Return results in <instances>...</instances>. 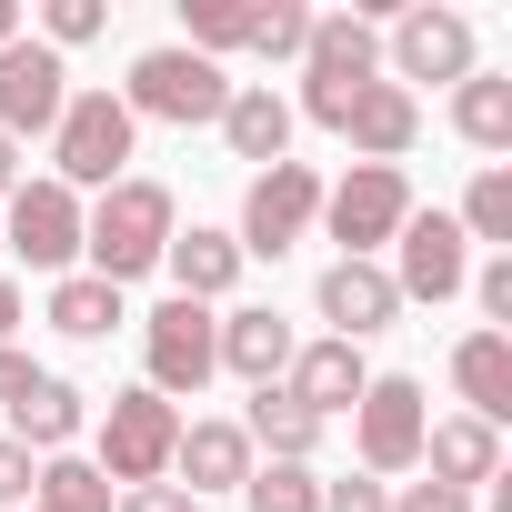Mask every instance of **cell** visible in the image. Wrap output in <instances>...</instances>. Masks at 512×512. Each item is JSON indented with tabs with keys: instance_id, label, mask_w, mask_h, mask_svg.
<instances>
[{
	"instance_id": "cell-40",
	"label": "cell",
	"mask_w": 512,
	"mask_h": 512,
	"mask_svg": "<svg viewBox=\"0 0 512 512\" xmlns=\"http://www.w3.org/2000/svg\"><path fill=\"white\" fill-rule=\"evenodd\" d=\"M11 322H21V282L0 272V342H11Z\"/></svg>"
},
{
	"instance_id": "cell-24",
	"label": "cell",
	"mask_w": 512,
	"mask_h": 512,
	"mask_svg": "<svg viewBox=\"0 0 512 512\" xmlns=\"http://www.w3.org/2000/svg\"><path fill=\"white\" fill-rule=\"evenodd\" d=\"M241 442L272 452V462H312V452H322V422H312L282 382H262V392H251V412H241Z\"/></svg>"
},
{
	"instance_id": "cell-15",
	"label": "cell",
	"mask_w": 512,
	"mask_h": 512,
	"mask_svg": "<svg viewBox=\"0 0 512 512\" xmlns=\"http://www.w3.org/2000/svg\"><path fill=\"white\" fill-rule=\"evenodd\" d=\"M282 392H292L312 422H332V412H352V402L372 392V362H362L352 342H332V332H322V342H292V372H282Z\"/></svg>"
},
{
	"instance_id": "cell-1",
	"label": "cell",
	"mask_w": 512,
	"mask_h": 512,
	"mask_svg": "<svg viewBox=\"0 0 512 512\" xmlns=\"http://www.w3.org/2000/svg\"><path fill=\"white\" fill-rule=\"evenodd\" d=\"M81 251H91V282H141V272H161V251H171V191L161 181H111L91 211H81Z\"/></svg>"
},
{
	"instance_id": "cell-31",
	"label": "cell",
	"mask_w": 512,
	"mask_h": 512,
	"mask_svg": "<svg viewBox=\"0 0 512 512\" xmlns=\"http://www.w3.org/2000/svg\"><path fill=\"white\" fill-rule=\"evenodd\" d=\"M302 41H312V11H302V0H262L241 51H262V61H302Z\"/></svg>"
},
{
	"instance_id": "cell-28",
	"label": "cell",
	"mask_w": 512,
	"mask_h": 512,
	"mask_svg": "<svg viewBox=\"0 0 512 512\" xmlns=\"http://www.w3.org/2000/svg\"><path fill=\"white\" fill-rule=\"evenodd\" d=\"M241 512H322V472L312 462H251Z\"/></svg>"
},
{
	"instance_id": "cell-9",
	"label": "cell",
	"mask_w": 512,
	"mask_h": 512,
	"mask_svg": "<svg viewBox=\"0 0 512 512\" xmlns=\"http://www.w3.org/2000/svg\"><path fill=\"white\" fill-rule=\"evenodd\" d=\"M141 362H151V392L161 402H181V392H201L211 372H221V322L201 312V302H161L151 322H141Z\"/></svg>"
},
{
	"instance_id": "cell-14",
	"label": "cell",
	"mask_w": 512,
	"mask_h": 512,
	"mask_svg": "<svg viewBox=\"0 0 512 512\" xmlns=\"http://www.w3.org/2000/svg\"><path fill=\"white\" fill-rule=\"evenodd\" d=\"M312 302H322L332 342H352V352H362L372 332H392V322H402V292H392V272H382V262H332Z\"/></svg>"
},
{
	"instance_id": "cell-20",
	"label": "cell",
	"mask_w": 512,
	"mask_h": 512,
	"mask_svg": "<svg viewBox=\"0 0 512 512\" xmlns=\"http://www.w3.org/2000/svg\"><path fill=\"white\" fill-rule=\"evenodd\" d=\"M221 372H241L251 392H262V382H282V372H292V322H282L272 302L221 312Z\"/></svg>"
},
{
	"instance_id": "cell-34",
	"label": "cell",
	"mask_w": 512,
	"mask_h": 512,
	"mask_svg": "<svg viewBox=\"0 0 512 512\" xmlns=\"http://www.w3.org/2000/svg\"><path fill=\"white\" fill-rule=\"evenodd\" d=\"M462 292H482V312H492V332H502V322H512V251H492V262H482Z\"/></svg>"
},
{
	"instance_id": "cell-29",
	"label": "cell",
	"mask_w": 512,
	"mask_h": 512,
	"mask_svg": "<svg viewBox=\"0 0 512 512\" xmlns=\"http://www.w3.org/2000/svg\"><path fill=\"white\" fill-rule=\"evenodd\" d=\"M452 221H462V241H502V251H512V171H502V161H482Z\"/></svg>"
},
{
	"instance_id": "cell-17",
	"label": "cell",
	"mask_w": 512,
	"mask_h": 512,
	"mask_svg": "<svg viewBox=\"0 0 512 512\" xmlns=\"http://www.w3.org/2000/svg\"><path fill=\"white\" fill-rule=\"evenodd\" d=\"M221 141H231V161H292V101L272 91V81H231V101H221Z\"/></svg>"
},
{
	"instance_id": "cell-13",
	"label": "cell",
	"mask_w": 512,
	"mask_h": 512,
	"mask_svg": "<svg viewBox=\"0 0 512 512\" xmlns=\"http://www.w3.org/2000/svg\"><path fill=\"white\" fill-rule=\"evenodd\" d=\"M482 61H472V21L462 11H432V0H422V11H402L392 21V81L412 91V81H472Z\"/></svg>"
},
{
	"instance_id": "cell-7",
	"label": "cell",
	"mask_w": 512,
	"mask_h": 512,
	"mask_svg": "<svg viewBox=\"0 0 512 512\" xmlns=\"http://www.w3.org/2000/svg\"><path fill=\"white\" fill-rule=\"evenodd\" d=\"M171 442H181V412L141 382V392H111V412H101V482L111 492H131V482H161L171 472Z\"/></svg>"
},
{
	"instance_id": "cell-27",
	"label": "cell",
	"mask_w": 512,
	"mask_h": 512,
	"mask_svg": "<svg viewBox=\"0 0 512 512\" xmlns=\"http://www.w3.org/2000/svg\"><path fill=\"white\" fill-rule=\"evenodd\" d=\"M31 512H111V482H101L81 452H51L41 482H31Z\"/></svg>"
},
{
	"instance_id": "cell-11",
	"label": "cell",
	"mask_w": 512,
	"mask_h": 512,
	"mask_svg": "<svg viewBox=\"0 0 512 512\" xmlns=\"http://www.w3.org/2000/svg\"><path fill=\"white\" fill-rule=\"evenodd\" d=\"M0 251H21L31 272H71V262H81V191L21 181V191H11V221H0Z\"/></svg>"
},
{
	"instance_id": "cell-16",
	"label": "cell",
	"mask_w": 512,
	"mask_h": 512,
	"mask_svg": "<svg viewBox=\"0 0 512 512\" xmlns=\"http://www.w3.org/2000/svg\"><path fill=\"white\" fill-rule=\"evenodd\" d=\"M171 472H181V492H191V502L241 492V482H251V442H241V422H181Z\"/></svg>"
},
{
	"instance_id": "cell-10",
	"label": "cell",
	"mask_w": 512,
	"mask_h": 512,
	"mask_svg": "<svg viewBox=\"0 0 512 512\" xmlns=\"http://www.w3.org/2000/svg\"><path fill=\"white\" fill-rule=\"evenodd\" d=\"M462 282H472L462 221H452V211H412V221L392 231V292H402V302H452Z\"/></svg>"
},
{
	"instance_id": "cell-39",
	"label": "cell",
	"mask_w": 512,
	"mask_h": 512,
	"mask_svg": "<svg viewBox=\"0 0 512 512\" xmlns=\"http://www.w3.org/2000/svg\"><path fill=\"white\" fill-rule=\"evenodd\" d=\"M21 181H31V171H21V141H0V201H11Z\"/></svg>"
},
{
	"instance_id": "cell-12",
	"label": "cell",
	"mask_w": 512,
	"mask_h": 512,
	"mask_svg": "<svg viewBox=\"0 0 512 512\" xmlns=\"http://www.w3.org/2000/svg\"><path fill=\"white\" fill-rule=\"evenodd\" d=\"M71 101V61L51 41H11L0 51V141H21V131H51Z\"/></svg>"
},
{
	"instance_id": "cell-41",
	"label": "cell",
	"mask_w": 512,
	"mask_h": 512,
	"mask_svg": "<svg viewBox=\"0 0 512 512\" xmlns=\"http://www.w3.org/2000/svg\"><path fill=\"white\" fill-rule=\"evenodd\" d=\"M21 41V0H0V51H11Z\"/></svg>"
},
{
	"instance_id": "cell-3",
	"label": "cell",
	"mask_w": 512,
	"mask_h": 512,
	"mask_svg": "<svg viewBox=\"0 0 512 512\" xmlns=\"http://www.w3.org/2000/svg\"><path fill=\"white\" fill-rule=\"evenodd\" d=\"M221 101H231V71H221V61H201V51H181V41L141 51V61H131V81H121V111H131V121H171V131L221 121Z\"/></svg>"
},
{
	"instance_id": "cell-33",
	"label": "cell",
	"mask_w": 512,
	"mask_h": 512,
	"mask_svg": "<svg viewBox=\"0 0 512 512\" xmlns=\"http://www.w3.org/2000/svg\"><path fill=\"white\" fill-rule=\"evenodd\" d=\"M322 512H392V482H372V472H342V482H322Z\"/></svg>"
},
{
	"instance_id": "cell-5",
	"label": "cell",
	"mask_w": 512,
	"mask_h": 512,
	"mask_svg": "<svg viewBox=\"0 0 512 512\" xmlns=\"http://www.w3.org/2000/svg\"><path fill=\"white\" fill-rule=\"evenodd\" d=\"M312 221H322V171H312V161H272V171H251L231 241H241V262H282Z\"/></svg>"
},
{
	"instance_id": "cell-2",
	"label": "cell",
	"mask_w": 512,
	"mask_h": 512,
	"mask_svg": "<svg viewBox=\"0 0 512 512\" xmlns=\"http://www.w3.org/2000/svg\"><path fill=\"white\" fill-rule=\"evenodd\" d=\"M372 81H382V31H372L362 11L312 21V41H302V111H312L322 131H342V111H352Z\"/></svg>"
},
{
	"instance_id": "cell-8",
	"label": "cell",
	"mask_w": 512,
	"mask_h": 512,
	"mask_svg": "<svg viewBox=\"0 0 512 512\" xmlns=\"http://www.w3.org/2000/svg\"><path fill=\"white\" fill-rule=\"evenodd\" d=\"M422 432H432L422 382H412V372H372V392L352 402V452H362V472H372V482H382V472H412V462H422Z\"/></svg>"
},
{
	"instance_id": "cell-35",
	"label": "cell",
	"mask_w": 512,
	"mask_h": 512,
	"mask_svg": "<svg viewBox=\"0 0 512 512\" xmlns=\"http://www.w3.org/2000/svg\"><path fill=\"white\" fill-rule=\"evenodd\" d=\"M111 512H201L181 482H131V492H111Z\"/></svg>"
},
{
	"instance_id": "cell-36",
	"label": "cell",
	"mask_w": 512,
	"mask_h": 512,
	"mask_svg": "<svg viewBox=\"0 0 512 512\" xmlns=\"http://www.w3.org/2000/svg\"><path fill=\"white\" fill-rule=\"evenodd\" d=\"M392 512H472V492H452V482H402Z\"/></svg>"
},
{
	"instance_id": "cell-30",
	"label": "cell",
	"mask_w": 512,
	"mask_h": 512,
	"mask_svg": "<svg viewBox=\"0 0 512 512\" xmlns=\"http://www.w3.org/2000/svg\"><path fill=\"white\" fill-rule=\"evenodd\" d=\"M251 11H262V0H181V51H201V61H221V51H241L251 41Z\"/></svg>"
},
{
	"instance_id": "cell-22",
	"label": "cell",
	"mask_w": 512,
	"mask_h": 512,
	"mask_svg": "<svg viewBox=\"0 0 512 512\" xmlns=\"http://www.w3.org/2000/svg\"><path fill=\"white\" fill-rule=\"evenodd\" d=\"M81 422H91V402H81V382H61V372H41V382L11 402V442H21V452H41V462H51V452H71V442H81Z\"/></svg>"
},
{
	"instance_id": "cell-18",
	"label": "cell",
	"mask_w": 512,
	"mask_h": 512,
	"mask_svg": "<svg viewBox=\"0 0 512 512\" xmlns=\"http://www.w3.org/2000/svg\"><path fill=\"white\" fill-rule=\"evenodd\" d=\"M452 392H462V412L472 422H512V332H462L452 342Z\"/></svg>"
},
{
	"instance_id": "cell-38",
	"label": "cell",
	"mask_w": 512,
	"mask_h": 512,
	"mask_svg": "<svg viewBox=\"0 0 512 512\" xmlns=\"http://www.w3.org/2000/svg\"><path fill=\"white\" fill-rule=\"evenodd\" d=\"M31 382H41V362H31V352H11V342H0V402H21Z\"/></svg>"
},
{
	"instance_id": "cell-19",
	"label": "cell",
	"mask_w": 512,
	"mask_h": 512,
	"mask_svg": "<svg viewBox=\"0 0 512 512\" xmlns=\"http://www.w3.org/2000/svg\"><path fill=\"white\" fill-rule=\"evenodd\" d=\"M422 472L452 482V492H482V482H502V432L472 422V412H452V422L422 432Z\"/></svg>"
},
{
	"instance_id": "cell-37",
	"label": "cell",
	"mask_w": 512,
	"mask_h": 512,
	"mask_svg": "<svg viewBox=\"0 0 512 512\" xmlns=\"http://www.w3.org/2000/svg\"><path fill=\"white\" fill-rule=\"evenodd\" d=\"M31 482H41V462H31L11 432H0V502H31Z\"/></svg>"
},
{
	"instance_id": "cell-21",
	"label": "cell",
	"mask_w": 512,
	"mask_h": 512,
	"mask_svg": "<svg viewBox=\"0 0 512 512\" xmlns=\"http://www.w3.org/2000/svg\"><path fill=\"white\" fill-rule=\"evenodd\" d=\"M412 131H422V101H412L402 81H372V91H362V101L342 111V141H352L362 161H392V171H402Z\"/></svg>"
},
{
	"instance_id": "cell-25",
	"label": "cell",
	"mask_w": 512,
	"mask_h": 512,
	"mask_svg": "<svg viewBox=\"0 0 512 512\" xmlns=\"http://www.w3.org/2000/svg\"><path fill=\"white\" fill-rule=\"evenodd\" d=\"M452 131H462L472 151H512V81H502V71L452 81Z\"/></svg>"
},
{
	"instance_id": "cell-23",
	"label": "cell",
	"mask_w": 512,
	"mask_h": 512,
	"mask_svg": "<svg viewBox=\"0 0 512 512\" xmlns=\"http://www.w3.org/2000/svg\"><path fill=\"white\" fill-rule=\"evenodd\" d=\"M161 272L181 282V302H201V312H211V302H221V292L241 282V241H231V231H201V221H191V231H171Z\"/></svg>"
},
{
	"instance_id": "cell-32",
	"label": "cell",
	"mask_w": 512,
	"mask_h": 512,
	"mask_svg": "<svg viewBox=\"0 0 512 512\" xmlns=\"http://www.w3.org/2000/svg\"><path fill=\"white\" fill-rule=\"evenodd\" d=\"M41 31H51V51H81V41H101V31H111V0H51Z\"/></svg>"
},
{
	"instance_id": "cell-6",
	"label": "cell",
	"mask_w": 512,
	"mask_h": 512,
	"mask_svg": "<svg viewBox=\"0 0 512 512\" xmlns=\"http://www.w3.org/2000/svg\"><path fill=\"white\" fill-rule=\"evenodd\" d=\"M412 221V181L392 161H352L332 191H322V231L342 241V262H372V251Z\"/></svg>"
},
{
	"instance_id": "cell-4",
	"label": "cell",
	"mask_w": 512,
	"mask_h": 512,
	"mask_svg": "<svg viewBox=\"0 0 512 512\" xmlns=\"http://www.w3.org/2000/svg\"><path fill=\"white\" fill-rule=\"evenodd\" d=\"M131 111H121V91H71L61 101V121H51V181L61 191H111L121 181V161H131Z\"/></svg>"
},
{
	"instance_id": "cell-26",
	"label": "cell",
	"mask_w": 512,
	"mask_h": 512,
	"mask_svg": "<svg viewBox=\"0 0 512 512\" xmlns=\"http://www.w3.org/2000/svg\"><path fill=\"white\" fill-rule=\"evenodd\" d=\"M131 312H121V292L111 282H91V272H61L51 282V332H71V342H111Z\"/></svg>"
}]
</instances>
